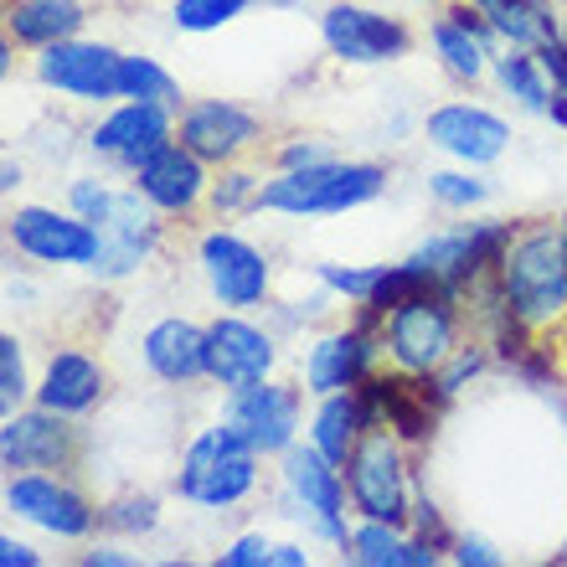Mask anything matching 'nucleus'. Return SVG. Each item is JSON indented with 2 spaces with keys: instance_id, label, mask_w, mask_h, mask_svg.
<instances>
[{
  "instance_id": "obj_1",
  "label": "nucleus",
  "mask_w": 567,
  "mask_h": 567,
  "mask_svg": "<svg viewBox=\"0 0 567 567\" xmlns=\"http://www.w3.org/2000/svg\"><path fill=\"white\" fill-rule=\"evenodd\" d=\"M501 299L506 315L526 330H542L567 315V233L557 227H532L511 238L501 254Z\"/></svg>"
},
{
  "instance_id": "obj_2",
  "label": "nucleus",
  "mask_w": 567,
  "mask_h": 567,
  "mask_svg": "<svg viewBox=\"0 0 567 567\" xmlns=\"http://www.w3.org/2000/svg\"><path fill=\"white\" fill-rule=\"evenodd\" d=\"M140 196L145 192H109L99 181H73V212H83L99 227V254L89 264L93 279H130L155 254L161 223L150 217V202Z\"/></svg>"
},
{
  "instance_id": "obj_3",
  "label": "nucleus",
  "mask_w": 567,
  "mask_h": 567,
  "mask_svg": "<svg viewBox=\"0 0 567 567\" xmlns=\"http://www.w3.org/2000/svg\"><path fill=\"white\" fill-rule=\"evenodd\" d=\"M382 186H388L382 165L320 161V165H295L279 181H269L258 192V207L289 212V217H336V212H351L361 202H372Z\"/></svg>"
},
{
  "instance_id": "obj_4",
  "label": "nucleus",
  "mask_w": 567,
  "mask_h": 567,
  "mask_svg": "<svg viewBox=\"0 0 567 567\" xmlns=\"http://www.w3.org/2000/svg\"><path fill=\"white\" fill-rule=\"evenodd\" d=\"M254 485H258V449L227 419L217 429L196 433L186 460H181V480H176V491L192 506H207V511L238 506Z\"/></svg>"
},
{
  "instance_id": "obj_5",
  "label": "nucleus",
  "mask_w": 567,
  "mask_h": 567,
  "mask_svg": "<svg viewBox=\"0 0 567 567\" xmlns=\"http://www.w3.org/2000/svg\"><path fill=\"white\" fill-rule=\"evenodd\" d=\"M346 491H351V506L367 522H388V526L408 522V470L403 454H398V439L388 429L361 433V444L346 460Z\"/></svg>"
},
{
  "instance_id": "obj_6",
  "label": "nucleus",
  "mask_w": 567,
  "mask_h": 567,
  "mask_svg": "<svg viewBox=\"0 0 567 567\" xmlns=\"http://www.w3.org/2000/svg\"><path fill=\"white\" fill-rule=\"evenodd\" d=\"M382 320H388V336H382V341H388L392 361H398L408 377H429L454 357V310L444 305L439 289H423V295L403 299V305L388 310Z\"/></svg>"
},
{
  "instance_id": "obj_7",
  "label": "nucleus",
  "mask_w": 567,
  "mask_h": 567,
  "mask_svg": "<svg viewBox=\"0 0 567 567\" xmlns=\"http://www.w3.org/2000/svg\"><path fill=\"white\" fill-rule=\"evenodd\" d=\"M284 485H289V516H310L315 532L330 542H346V485L336 460H326L320 449L289 444L284 449Z\"/></svg>"
},
{
  "instance_id": "obj_8",
  "label": "nucleus",
  "mask_w": 567,
  "mask_h": 567,
  "mask_svg": "<svg viewBox=\"0 0 567 567\" xmlns=\"http://www.w3.org/2000/svg\"><path fill=\"white\" fill-rule=\"evenodd\" d=\"M37 78L47 89H58L62 99H78V104H104V99H120V52L104 42H52L42 47L37 58Z\"/></svg>"
},
{
  "instance_id": "obj_9",
  "label": "nucleus",
  "mask_w": 567,
  "mask_h": 567,
  "mask_svg": "<svg viewBox=\"0 0 567 567\" xmlns=\"http://www.w3.org/2000/svg\"><path fill=\"white\" fill-rule=\"evenodd\" d=\"M11 243L37 264H78V269H89L93 254H99V227L83 212L21 207L11 217Z\"/></svg>"
},
{
  "instance_id": "obj_10",
  "label": "nucleus",
  "mask_w": 567,
  "mask_h": 567,
  "mask_svg": "<svg viewBox=\"0 0 567 567\" xmlns=\"http://www.w3.org/2000/svg\"><path fill=\"white\" fill-rule=\"evenodd\" d=\"M202 274H207L212 295L227 310H254L269 295V258L238 233H207L202 238Z\"/></svg>"
},
{
  "instance_id": "obj_11",
  "label": "nucleus",
  "mask_w": 567,
  "mask_h": 567,
  "mask_svg": "<svg viewBox=\"0 0 567 567\" xmlns=\"http://www.w3.org/2000/svg\"><path fill=\"white\" fill-rule=\"evenodd\" d=\"M227 423H233L258 454H284L299 433V392L274 388L269 377H264V382H248V388H233V398H227Z\"/></svg>"
},
{
  "instance_id": "obj_12",
  "label": "nucleus",
  "mask_w": 567,
  "mask_h": 567,
  "mask_svg": "<svg viewBox=\"0 0 567 567\" xmlns=\"http://www.w3.org/2000/svg\"><path fill=\"white\" fill-rule=\"evenodd\" d=\"M320 37L341 62H357V68H372V62H392L408 52V31L403 21H392L382 11H367V6H330L320 16Z\"/></svg>"
},
{
  "instance_id": "obj_13",
  "label": "nucleus",
  "mask_w": 567,
  "mask_h": 567,
  "mask_svg": "<svg viewBox=\"0 0 567 567\" xmlns=\"http://www.w3.org/2000/svg\"><path fill=\"white\" fill-rule=\"evenodd\" d=\"M6 506L16 511V516H27V522H37L42 532H52V537H89L93 532V516L99 511L83 501V495L73 491V485H58V480L37 475V470H21V475L6 485Z\"/></svg>"
},
{
  "instance_id": "obj_14",
  "label": "nucleus",
  "mask_w": 567,
  "mask_h": 567,
  "mask_svg": "<svg viewBox=\"0 0 567 567\" xmlns=\"http://www.w3.org/2000/svg\"><path fill=\"white\" fill-rule=\"evenodd\" d=\"M165 145H171V104H155V99H124V104L93 130V150L109 155V161L130 165V171H140V165Z\"/></svg>"
},
{
  "instance_id": "obj_15",
  "label": "nucleus",
  "mask_w": 567,
  "mask_h": 567,
  "mask_svg": "<svg viewBox=\"0 0 567 567\" xmlns=\"http://www.w3.org/2000/svg\"><path fill=\"white\" fill-rule=\"evenodd\" d=\"M274 372V336L258 326L227 315L217 326H207V377L223 388H248Z\"/></svg>"
},
{
  "instance_id": "obj_16",
  "label": "nucleus",
  "mask_w": 567,
  "mask_h": 567,
  "mask_svg": "<svg viewBox=\"0 0 567 567\" xmlns=\"http://www.w3.org/2000/svg\"><path fill=\"white\" fill-rule=\"evenodd\" d=\"M68 413H11L6 429H0V460L6 470H62L73 460V429H68Z\"/></svg>"
},
{
  "instance_id": "obj_17",
  "label": "nucleus",
  "mask_w": 567,
  "mask_h": 567,
  "mask_svg": "<svg viewBox=\"0 0 567 567\" xmlns=\"http://www.w3.org/2000/svg\"><path fill=\"white\" fill-rule=\"evenodd\" d=\"M429 140L464 165H491V161H501L511 130H506V120H495L491 109L444 104L429 114Z\"/></svg>"
},
{
  "instance_id": "obj_18",
  "label": "nucleus",
  "mask_w": 567,
  "mask_h": 567,
  "mask_svg": "<svg viewBox=\"0 0 567 567\" xmlns=\"http://www.w3.org/2000/svg\"><path fill=\"white\" fill-rule=\"evenodd\" d=\"M258 140V120L227 99H202L181 114V145L196 150L202 161H233Z\"/></svg>"
},
{
  "instance_id": "obj_19",
  "label": "nucleus",
  "mask_w": 567,
  "mask_h": 567,
  "mask_svg": "<svg viewBox=\"0 0 567 567\" xmlns=\"http://www.w3.org/2000/svg\"><path fill=\"white\" fill-rule=\"evenodd\" d=\"M202 155L186 145H165L155 150L145 165L135 171V186L145 192L150 207L161 212H192L196 202H202V192H207V171H202Z\"/></svg>"
},
{
  "instance_id": "obj_20",
  "label": "nucleus",
  "mask_w": 567,
  "mask_h": 567,
  "mask_svg": "<svg viewBox=\"0 0 567 567\" xmlns=\"http://www.w3.org/2000/svg\"><path fill=\"white\" fill-rule=\"evenodd\" d=\"M377 346L361 336V330H336V336H320L305 357V388L315 398H330V392H351L372 367Z\"/></svg>"
},
{
  "instance_id": "obj_21",
  "label": "nucleus",
  "mask_w": 567,
  "mask_h": 567,
  "mask_svg": "<svg viewBox=\"0 0 567 567\" xmlns=\"http://www.w3.org/2000/svg\"><path fill=\"white\" fill-rule=\"evenodd\" d=\"M104 398V367L83 351H58V357L47 361V377L42 388H37V403L52 408V413H89L93 403Z\"/></svg>"
},
{
  "instance_id": "obj_22",
  "label": "nucleus",
  "mask_w": 567,
  "mask_h": 567,
  "mask_svg": "<svg viewBox=\"0 0 567 567\" xmlns=\"http://www.w3.org/2000/svg\"><path fill=\"white\" fill-rule=\"evenodd\" d=\"M145 361L161 382H192L207 372V330L192 320H161L145 330Z\"/></svg>"
},
{
  "instance_id": "obj_23",
  "label": "nucleus",
  "mask_w": 567,
  "mask_h": 567,
  "mask_svg": "<svg viewBox=\"0 0 567 567\" xmlns=\"http://www.w3.org/2000/svg\"><path fill=\"white\" fill-rule=\"evenodd\" d=\"M367 423H372L367 398H357V392H330L326 403H320V413H315L310 439H315V449H320L326 460L346 464V460H351V449L361 444Z\"/></svg>"
},
{
  "instance_id": "obj_24",
  "label": "nucleus",
  "mask_w": 567,
  "mask_h": 567,
  "mask_svg": "<svg viewBox=\"0 0 567 567\" xmlns=\"http://www.w3.org/2000/svg\"><path fill=\"white\" fill-rule=\"evenodd\" d=\"M491 31L480 27L470 11H449V21H433V47H439V58L454 78L464 83H475L485 73V58H491V47H485Z\"/></svg>"
},
{
  "instance_id": "obj_25",
  "label": "nucleus",
  "mask_w": 567,
  "mask_h": 567,
  "mask_svg": "<svg viewBox=\"0 0 567 567\" xmlns=\"http://www.w3.org/2000/svg\"><path fill=\"white\" fill-rule=\"evenodd\" d=\"M83 6L78 0H16L11 6V37L27 47H52L78 37Z\"/></svg>"
},
{
  "instance_id": "obj_26",
  "label": "nucleus",
  "mask_w": 567,
  "mask_h": 567,
  "mask_svg": "<svg viewBox=\"0 0 567 567\" xmlns=\"http://www.w3.org/2000/svg\"><path fill=\"white\" fill-rule=\"evenodd\" d=\"M351 557L361 567H433V542H408L398 526L367 522L351 537Z\"/></svg>"
},
{
  "instance_id": "obj_27",
  "label": "nucleus",
  "mask_w": 567,
  "mask_h": 567,
  "mask_svg": "<svg viewBox=\"0 0 567 567\" xmlns=\"http://www.w3.org/2000/svg\"><path fill=\"white\" fill-rule=\"evenodd\" d=\"M495 78H501V89H506L511 99H522L532 114H547V109H553V78H547L537 52L516 47L506 58H495Z\"/></svg>"
},
{
  "instance_id": "obj_28",
  "label": "nucleus",
  "mask_w": 567,
  "mask_h": 567,
  "mask_svg": "<svg viewBox=\"0 0 567 567\" xmlns=\"http://www.w3.org/2000/svg\"><path fill=\"white\" fill-rule=\"evenodd\" d=\"M491 31H501L511 47H526V52H537L542 42L563 37L553 11H547V0H511L501 16H491Z\"/></svg>"
},
{
  "instance_id": "obj_29",
  "label": "nucleus",
  "mask_w": 567,
  "mask_h": 567,
  "mask_svg": "<svg viewBox=\"0 0 567 567\" xmlns=\"http://www.w3.org/2000/svg\"><path fill=\"white\" fill-rule=\"evenodd\" d=\"M120 99H155V104H176V78L165 73L155 58H120Z\"/></svg>"
},
{
  "instance_id": "obj_30",
  "label": "nucleus",
  "mask_w": 567,
  "mask_h": 567,
  "mask_svg": "<svg viewBox=\"0 0 567 567\" xmlns=\"http://www.w3.org/2000/svg\"><path fill=\"white\" fill-rule=\"evenodd\" d=\"M254 6V0H176V11H171V21H176L181 31H217L227 27L233 16H243Z\"/></svg>"
},
{
  "instance_id": "obj_31",
  "label": "nucleus",
  "mask_w": 567,
  "mask_h": 567,
  "mask_svg": "<svg viewBox=\"0 0 567 567\" xmlns=\"http://www.w3.org/2000/svg\"><path fill=\"white\" fill-rule=\"evenodd\" d=\"M27 398V367H21V351H16V336H0V413L11 419Z\"/></svg>"
},
{
  "instance_id": "obj_32",
  "label": "nucleus",
  "mask_w": 567,
  "mask_h": 567,
  "mask_svg": "<svg viewBox=\"0 0 567 567\" xmlns=\"http://www.w3.org/2000/svg\"><path fill=\"white\" fill-rule=\"evenodd\" d=\"M429 192L444 202V207H480L485 196H491V186L475 176H460V171H439V176H429Z\"/></svg>"
},
{
  "instance_id": "obj_33",
  "label": "nucleus",
  "mask_w": 567,
  "mask_h": 567,
  "mask_svg": "<svg viewBox=\"0 0 567 567\" xmlns=\"http://www.w3.org/2000/svg\"><path fill=\"white\" fill-rule=\"evenodd\" d=\"M320 279H326V289H336V295L367 305L372 289H377V279H382V269H341V264H320Z\"/></svg>"
},
{
  "instance_id": "obj_34",
  "label": "nucleus",
  "mask_w": 567,
  "mask_h": 567,
  "mask_svg": "<svg viewBox=\"0 0 567 567\" xmlns=\"http://www.w3.org/2000/svg\"><path fill=\"white\" fill-rule=\"evenodd\" d=\"M109 522L124 526V532H150L155 526V501L150 495H130V501H120V506L109 511Z\"/></svg>"
},
{
  "instance_id": "obj_35",
  "label": "nucleus",
  "mask_w": 567,
  "mask_h": 567,
  "mask_svg": "<svg viewBox=\"0 0 567 567\" xmlns=\"http://www.w3.org/2000/svg\"><path fill=\"white\" fill-rule=\"evenodd\" d=\"M258 192H264V186H258L254 176H243V171H233V176H227L223 186L212 192V202H217V207H223V212H238L243 202H248V196H254V202H258Z\"/></svg>"
},
{
  "instance_id": "obj_36",
  "label": "nucleus",
  "mask_w": 567,
  "mask_h": 567,
  "mask_svg": "<svg viewBox=\"0 0 567 567\" xmlns=\"http://www.w3.org/2000/svg\"><path fill=\"white\" fill-rule=\"evenodd\" d=\"M264 563H274V547L264 537H238L223 553V567H264Z\"/></svg>"
},
{
  "instance_id": "obj_37",
  "label": "nucleus",
  "mask_w": 567,
  "mask_h": 567,
  "mask_svg": "<svg viewBox=\"0 0 567 567\" xmlns=\"http://www.w3.org/2000/svg\"><path fill=\"white\" fill-rule=\"evenodd\" d=\"M475 372H480V351H460L454 367L444 372V382H439V392H460V382L464 377H475Z\"/></svg>"
},
{
  "instance_id": "obj_38",
  "label": "nucleus",
  "mask_w": 567,
  "mask_h": 567,
  "mask_svg": "<svg viewBox=\"0 0 567 567\" xmlns=\"http://www.w3.org/2000/svg\"><path fill=\"white\" fill-rule=\"evenodd\" d=\"M0 563H6V567H37V553H31L27 542L6 537V542H0Z\"/></svg>"
},
{
  "instance_id": "obj_39",
  "label": "nucleus",
  "mask_w": 567,
  "mask_h": 567,
  "mask_svg": "<svg viewBox=\"0 0 567 567\" xmlns=\"http://www.w3.org/2000/svg\"><path fill=\"white\" fill-rule=\"evenodd\" d=\"M320 161H330L320 145H289L284 150V171H295V165H320Z\"/></svg>"
},
{
  "instance_id": "obj_40",
  "label": "nucleus",
  "mask_w": 567,
  "mask_h": 567,
  "mask_svg": "<svg viewBox=\"0 0 567 567\" xmlns=\"http://www.w3.org/2000/svg\"><path fill=\"white\" fill-rule=\"evenodd\" d=\"M460 563H485L491 567V563H501V557H495L485 542H460Z\"/></svg>"
},
{
  "instance_id": "obj_41",
  "label": "nucleus",
  "mask_w": 567,
  "mask_h": 567,
  "mask_svg": "<svg viewBox=\"0 0 567 567\" xmlns=\"http://www.w3.org/2000/svg\"><path fill=\"white\" fill-rule=\"evenodd\" d=\"M274 563H279V567H305L310 557L299 553V547H274Z\"/></svg>"
},
{
  "instance_id": "obj_42",
  "label": "nucleus",
  "mask_w": 567,
  "mask_h": 567,
  "mask_svg": "<svg viewBox=\"0 0 567 567\" xmlns=\"http://www.w3.org/2000/svg\"><path fill=\"white\" fill-rule=\"evenodd\" d=\"M470 6H475L480 16H501V11H506V6H511V0H470Z\"/></svg>"
},
{
  "instance_id": "obj_43",
  "label": "nucleus",
  "mask_w": 567,
  "mask_h": 567,
  "mask_svg": "<svg viewBox=\"0 0 567 567\" xmlns=\"http://www.w3.org/2000/svg\"><path fill=\"white\" fill-rule=\"evenodd\" d=\"M547 114H553V120L567 130V93H557V99H553V109H547Z\"/></svg>"
},
{
  "instance_id": "obj_44",
  "label": "nucleus",
  "mask_w": 567,
  "mask_h": 567,
  "mask_svg": "<svg viewBox=\"0 0 567 567\" xmlns=\"http://www.w3.org/2000/svg\"><path fill=\"white\" fill-rule=\"evenodd\" d=\"M89 563H109V567H124L120 553H89Z\"/></svg>"
}]
</instances>
